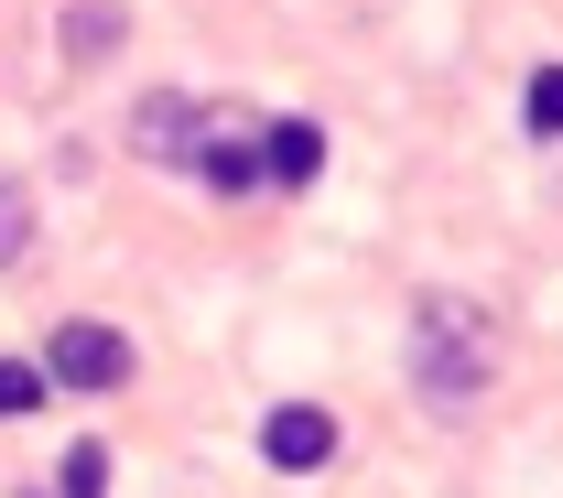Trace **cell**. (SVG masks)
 Instances as JSON below:
<instances>
[{
	"label": "cell",
	"mask_w": 563,
	"mask_h": 498,
	"mask_svg": "<svg viewBox=\"0 0 563 498\" xmlns=\"http://www.w3.org/2000/svg\"><path fill=\"white\" fill-rule=\"evenodd\" d=\"M488 379H498L488 314H477L466 292H422V314H412V390H422V401H444V412H466Z\"/></svg>",
	"instance_id": "1"
},
{
	"label": "cell",
	"mask_w": 563,
	"mask_h": 498,
	"mask_svg": "<svg viewBox=\"0 0 563 498\" xmlns=\"http://www.w3.org/2000/svg\"><path fill=\"white\" fill-rule=\"evenodd\" d=\"M44 379H55V390H131V336L98 325V314H66V325L44 336Z\"/></svg>",
	"instance_id": "2"
},
{
	"label": "cell",
	"mask_w": 563,
	"mask_h": 498,
	"mask_svg": "<svg viewBox=\"0 0 563 498\" xmlns=\"http://www.w3.org/2000/svg\"><path fill=\"white\" fill-rule=\"evenodd\" d=\"M261 466H282V477L336 466V412H325V401H282V412H261Z\"/></svg>",
	"instance_id": "3"
},
{
	"label": "cell",
	"mask_w": 563,
	"mask_h": 498,
	"mask_svg": "<svg viewBox=\"0 0 563 498\" xmlns=\"http://www.w3.org/2000/svg\"><path fill=\"white\" fill-rule=\"evenodd\" d=\"M207 142H217V109H196V98H141V120H131V152L141 163H207Z\"/></svg>",
	"instance_id": "4"
},
{
	"label": "cell",
	"mask_w": 563,
	"mask_h": 498,
	"mask_svg": "<svg viewBox=\"0 0 563 498\" xmlns=\"http://www.w3.org/2000/svg\"><path fill=\"white\" fill-rule=\"evenodd\" d=\"M325 174V131L314 120H272V185H314Z\"/></svg>",
	"instance_id": "5"
},
{
	"label": "cell",
	"mask_w": 563,
	"mask_h": 498,
	"mask_svg": "<svg viewBox=\"0 0 563 498\" xmlns=\"http://www.w3.org/2000/svg\"><path fill=\"white\" fill-rule=\"evenodd\" d=\"M55 498H109V444H76L55 466Z\"/></svg>",
	"instance_id": "6"
},
{
	"label": "cell",
	"mask_w": 563,
	"mask_h": 498,
	"mask_svg": "<svg viewBox=\"0 0 563 498\" xmlns=\"http://www.w3.org/2000/svg\"><path fill=\"white\" fill-rule=\"evenodd\" d=\"M44 390H55V379H44L33 357H0V423H22V412H33Z\"/></svg>",
	"instance_id": "7"
},
{
	"label": "cell",
	"mask_w": 563,
	"mask_h": 498,
	"mask_svg": "<svg viewBox=\"0 0 563 498\" xmlns=\"http://www.w3.org/2000/svg\"><path fill=\"white\" fill-rule=\"evenodd\" d=\"M520 120H531L542 142H563V66H542V76H531V98H520Z\"/></svg>",
	"instance_id": "8"
},
{
	"label": "cell",
	"mask_w": 563,
	"mask_h": 498,
	"mask_svg": "<svg viewBox=\"0 0 563 498\" xmlns=\"http://www.w3.org/2000/svg\"><path fill=\"white\" fill-rule=\"evenodd\" d=\"M66 44L76 55H109V44H120V11H109V0H98V11H66Z\"/></svg>",
	"instance_id": "9"
},
{
	"label": "cell",
	"mask_w": 563,
	"mask_h": 498,
	"mask_svg": "<svg viewBox=\"0 0 563 498\" xmlns=\"http://www.w3.org/2000/svg\"><path fill=\"white\" fill-rule=\"evenodd\" d=\"M22 239H33V207H22V185H11V174H0V272H11V261H22Z\"/></svg>",
	"instance_id": "10"
}]
</instances>
